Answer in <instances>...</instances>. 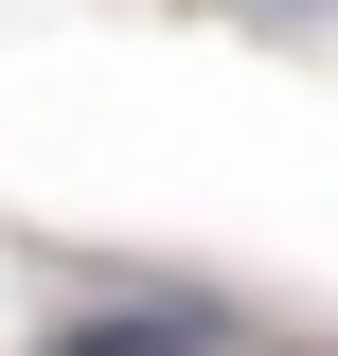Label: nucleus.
<instances>
[{
  "label": "nucleus",
  "mask_w": 338,
  "mask_h": 356,
  "mask_svg": "<svg viewBox=\"0 0 338 356\" xmlns=\"http://www.w3.org/2000/svg\"><path fill=\"white\" fill-rule=\"evenodd\" d=\"M232 18H267V36H321V18H338V0H232Z\"/></svg>",
  "instance_id": "f257e3e1"
}]
</instances>
